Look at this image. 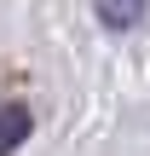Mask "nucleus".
Masks as SVG:
<instances>
[{
	"label": "nucleus",
	"instance_id": "nucleus-1",
	"mask_svg": "<svg viewBox=\"0 0 150 156\" xmlns=\"http://www.w3.org/2000/svg\"><path fill=\"white\" fill-rule=\"evenodd\" d=\"M29 127H35V116H29V104H0V156H12L23 139H29Z\"/></svg>",
	"mask_w": 150,
	"mask_h": 156
},
{
	"label": "nucleus",
	"instance_id": "nucleus-2",
	"mask_svg": "<svg viewBox=\"0 0 150 156\" xmlns=\"http://www.w3.org/2000/svg\"><path fill=\"white\" fill-rule=\"evenodd\" d=\"M92 6H98V23L104 29H133L150 12V0H92Z\"/></svg>",
	"mask_w": 150,
	"mask_h": 156
}]
</instances>
